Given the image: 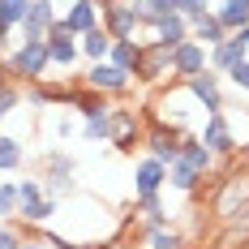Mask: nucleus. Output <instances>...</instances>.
I'll return each instance as SVG.
<instances>
[{
    "instance_id": "c85d7f7f",
    "label": "nucleus",
    "mask_w": 249,
    "mask_h": 249,
    "mask_svg": "<svg viewBox=\"0 0 249 249\" xmlns=\"http://www.w3.org/2000/svg\"><path fill=\"white\" fill-rule=\"evenodd\" d=\"M18 219V180H0V224Z\"/></svg>"
},
{
    "instance_id": "7ed1b4c3",
    "label": "nucleus",
    "mask_w": 249,
    "mask_h": 249,
    "mask_svg": "<svg viewBox=\"0 0 249 249\" xmlns=\"http://www.w3.org/2000/svg\"><path fill=\"white\" fill-rule=\"evenodd\" d=\"M180 142H185V133H176L172 124H163V121H150V129H146V155H150V159H159L163 168L176 163Z\"/></svg>"
},
{
    "instance_id": "20e7f679",
    "label": "nucleus",
    "mask_w": 249,
    "mask_h": 249,
    "mask_svg": "<svg viewBox=\"0 0 249 249\" xmlns=\"http://www.w3.org/2000/svg\"><path fill=\"white\" fill-rule=\"evenodd\" d=\"M56 18H60V13H56L52 0H30L22 26H18V30H22V43H48V30H52Z\"/></svg>"
},
{
    "instance_id": "4be33fe9",
    "label": "nucleus",
    "mask_w": 249,
    "mask_h": 249,
    "mask_svg": "<svg viewBox=\"0 0 249 249\" xmlns=\"http://www.w3.org/2000/svg\"><path fill=\"white\" fill-rule=\"evenodd\" d=\"M138 56H142V43L138 39H112V52H107V60L124 69V73H133L138 69Z\"/></svg>"
},
{
    "instance_id": "4c0bfd02",
    "label": "nucleus",
    "mask_w": 249,
    "mask_h": 249,
    "mask_svg": "<svg viewBox=\"0 0 249 249\" xmlns=\"http://www.w3.org/2000/svg\"><path fill=\"white\" fill-rule=\"evenodd\" d=\"M90 4H95V9L103 13V9H107V4H116V0H90Z\"/></svg>"
},
{
    "instance_id": "a878e982",
    "label": "nucleus",
    "mask_w": 249,
    "mask_h": 249,
    "mask_svg": "<svg viewBox=\"0 0 249 249\" xmlns=\"http://www.w3.org/2000/svg\"><path fill=\"white\" fill-rule=\"evenodd\" d=\"M26 163V150L18 138H9V133H0V172H18Z\"/></svg>"
},
{
    "instance_id": "58836bf2",
    "label": "nucleus",
    "mask_w": 249,
    "mask_h": 249,
    "mask_svg": "<svg viewBox=\"0 0 249 249\" xmlns=\"http://www.w3.org/2000/svg\"><path fill=\"white\" fill-rule=\"evenodd\" d=\"M4 82H9V73H4V60H0V86H4Z\"/></svg>"
},
{
    "instance_id": "c9c22d12",
    "label": "nucleus",
    "mask_w": 249,
    "mask_h": 249,
    "mask_svg": "<svg viewBox=\"0 0 249 249\" xmlns=\"http://www.w3.org/2000/svg\"><path fill=\"white\" fill-rule=\"evenodd\" d=\"M77 133V124H73V116H65V112H56V138L65 142V138H73Z\"/></svg>"
},
{
    "instance_id": "b1692460",
    "label": "nucleus",
    "mask_w": 249,
    "mask_h": 249,
    "mask_svg": "<svg viewBox=\"0 0 249 249\" xmlns=\"http://www.w3.org/2000/svg\"><path fill=\"white\" fill-rule=\"evenodd\" d=\"M180 159H185L189 168H198L202 176H206V172H211V168H215V155H211V150L202 146L198 138H185V142H180Z\"/></svg>"
},
{
    "instance_id": "dca6fc26",
    "label": "nucleus",
    "mask_w": 249,
    "mask_h": 249,
    "mask_svg": "<svg viewBox=\"0 0 249 249\" xmlns=\"http://www.w3.org/2000/svg\"><path fill=\"white\" fill-rule=\"evenodd\" d=\"M69 107H73L77 116L86 121V116H99V112H107V95L90 90V86H73V90H69Z\"/></svg>"
},
{
    "instance_id": "aec40b11",
    "label": "nucleus",
    "mask_w": 249,
    "mask_h": 249,
    "mask_svg": "<svg viewBox=\"0 0 249 249\" xmlns=\"http://www.w3.org/2000/svg\"><path fill=\"white\" fill-rule=\"evenodd\" d=\"M189 39L202 43V48H215V43H224V39H228V30L215 22V13H206V18H198V22H189Z\"/></svg>"
},
{
    "instance_id": "f704fd0d",
    "label": "nucleus",
    "mask_w": 249,
    "mask_h": 249,
    "mask_svg": "<svg viewBox=\"0 0 249 249\" xmlns=\"http://www.w3.org/2000/svg\"><path fill=\"white\" fill-rule=\"evenodd\" d=\"M228 82H232L241 95H249V60H241L236 69H228Z\"/></svg>"
},
{
    "instance_id": "72a5a7b5",
    "label": "nucleus",
    "mask_w": 249,
    "mask_h": 249,
    "mask_svg": "<svg viewBox=\"0 0 249 249\" xmlns=\"http://www.w3.org/2000/svg\"><path fill=\"white\" fill-rule=\"evenodd\" d=\"M22 241H26V232L13 219L9 224H0V249H22Z\"/></svg>"
},
{
    "instance_id": "f8f14e48",
    "label": "nucleus",
    "mask_w": 249,
    "mask_h": 249,
    "mask_svg": "<svg viewBox=\"0 0 249 249\" xmlns=\"http://www.w3.org/2000/svg\"><path fill=\"white\" fill-rule=\"evenodd\" d=\"M163 185H168V168L159 163V159H138L133 163V198H142V194H163Z\"/></svg>"
},
{
    "instance_id": "473e14b6",
    "label": "nucleus",
    "mask_w": 249,
    "mask_h": 249,
    "mask_svg": "<svg viewBox=\"0 0 249 249\" xmlns=\"http://www.w3.org/2000/svg\"><path fill=\"white\" fill-rule=\"evenodd\" d=\"M176 13H180L185 22H198V18L211 13V4H206V0H176Z\"/></svg>"
},
{
    "instance_id": "39448f33",
    "label": "nucleus",
    "mask_w": 249,
    "mask_h": 249,
    "mask_svg": "<svg viewBox=\"0 0 249 249\" xmlns=\"http://www.w3.org/2000/svg\"><path fill=\"white\" fill-rule=\"evenodd\" d=\"M77 35H69V26H65V18H56L48 30V60L56 65V69H73L77 65Z\"/></svg>"
},
{
    "instance_id": "6ab92c4d",
    "label": "nucleus",
    "mask_w": 249,
    "mask_h": 249,
    "mask_svg": "<svg viewBox=\"0 0 249 249\" xmlns=\"http://www.w3.org/2000/svg\"><path fill=\"white\" fill-rule=\"evenodd\" d=\"M138 215H142L146 232H155V228H172V219H168V211H163V198H159V194H142V198H138Z\"/></svg>"
},
{
    "instance_id": "0eeeda50",
    "label": "nucleus",
    "mask_w": 249,
    "mask_h": 249,
    "mask_svg": "<svg viewBox=\"0 0 249 249\" xmlns=\"http://www.w3.org/2000/svg\"><path fill=\"white\" fill-rule=\"evenodd\" d=\"M198 142L211 150L215 159H219V155H236V133H232V124H228L224 112H211V116H206V124H202V138H198Z\"/></svg>"
},
{
    "instance_id": "9b49d317",
    "label": "nucleus",
    "mask_w": 249,
    "mask_h": 249,
    "mask_svg": "<svg viewBox=\"0 0 249 249\" xmlns=\"http://www.w3.org/2000/svg\"><path fill=\"white\" fill-rule=\"evenodd\" d=\"M99 26L112 35V39H138V13L129 9V0H116V4H107L99 13Z\"/></svg>"
},
{
    "instance_id": "f257e3e1",
    "label": "nucleus",
    "mask_w": 249,
    "mask_h": 249,
    "mask_svg": "<svg viewBox=\"0 0 249 249\" xmlns=\"http://www.w3.org/2000/svg\"><path fill=\"white\" fill-rule=\"evenodd\" d=\"M52 69L48 60V43H18V48L4 56V73L13 77V82H43V73Z\"/></svg>"
},
{
    "instance_id": "7c9ffc66",
    "label": "nucleus",
    "mask_w": 249,
    "mask_h": 249,
    "mask_svg": "<svg viewBox=\"0 0 249 249\" xmlns=\"http://www.w3.org/2000/svg\"><path fill=\"white\" fill-rule=\"evenodd\" d=\"M18 107H22V90H18L13 82H4V86H0V124L9 121Z\"/></svg>"
},
{
    "instance_id": "a211bd4d",
    "label": "nucleus",
    "mask_w": 249,
    "mask_h": 249,
    "mask_svg": "<svg viewBox=\"0 0 249 249\" xmlns=\"http://www.w3.org/2000/svg\"><path fill=\"white\" fill-rule=\"evenodd\" d=\"M215 13V22L224 26L228 35H236L241 26H249V0H224L219 9H211Z\"/></svg>"
},
{
    "instance_id": "9d476101",
    "label": "nucleus",
    "mask_w": 249,
    "mask_h": 249,
    "mask_svg": "<svg viewBox=\"0 0 249 249\" xmlns=\"http://www.w3.org/2000/svg\"><path fill=\"white\" fill-rule=\"evenodd\" d=\"M138 138H142V112H133V107H112V142H107V146L133 150Z\"/></svg>"
},
{
    "instance_id": "e433bc0d",
    "label": "nucleus",
    "mask_w": 249,
    "mask_h": 249,
    "mask_svg": "<svg viewBox=\"0 0 249 249\" xmlns=\"http://www.w3.org/2000/svg\"><path fill=\"white\" fill-rule=\"evenodd\" d=\"M22 249H48V241H43V236H26Z\"/></svg>"
},
{
    "instance_id": "f03ea898",
    "label": "nucleus",
    "mask_w": 249,
    "mask_h": 249,
    "mask_svg": "<svg viewBox=\"0 0 249 249\" xmlns=\"http://www.w3.org/2000/svg\"><path fill=\"white\" fill-rule=\"evenodd\" d=\"M82 86H90V90H99V95H129L133 73L116 69L112 60H95V65L86 69V77H82Z\"/></svg>"
},
{
    "instance_id": "1a4fd4ad",
    "label": "nucleus",
    "mask_w": 249,
    "mask_h": 249,
    "mask_svg": "<svg viewBox=\"0 0 249 249\" xmlns=\"http://www.w3.org/2000/svg\"><path fill=\"white\" fill-rule=\"evenodd\" d=\"M185 90L198 99V107L206 112V116H211V112H224V86H219V73H215V69L189 77V82H185Z\"/></svg>"
},
{
    "instance_id": "bb28decb",
    "label": "nucleus",
    "mask_w": 249,
    "mask_h": 249,
    "mask_svg": "<svg viewBox=\"0 0 249 249\" xmlns=\"http://www.w3.org/2000/svg\"><path fill=\"white\" fill-rule=\"evenodd\" d=\"M39 176H73V155H65L60 146L43 150V172Z\"/></svg>"
},
{
    "instance_id": "cd10ccee",
    "label": "nucleus",
    "mask_w": 249,
    "mask_h": 249,
    "mask_svg": "<svg viewBox=\"0 0 249 249\" xmlns=\"http://www.w3.org/2000/svg\"><path fill=\"white\" fill-rule=\"evenodd\" d=\"M82 133H86L90 142H112V107H107V112H99V116H86Z\"/></svg>"
},
{
    "instance_id": "2eb2a0df",
    "label": "nucleus",
    "mask_w": 249,
    "mask_h": 249,
    "mask_svg": "<svg viewBox=\"0 0 249 249\" xmlns=\"http://www.w3.org/2000/svg\"><path fill=\"white\" fill-rule=\"evenodd\" d=\"M150 30H155V43H168V48H176V43H185V39H189V22H185L180 13L155 18V22H150Z\"/></svg>"
},
{
    "instance_id": "ea45409f",
    "label": "nucleus",
    "mask_w": 249,
    "mask_h": 249,
    "mask_svg": "<svg viewBox=\"0 0 249 249\" xmlns=\"http://www.w3.org/2000/svg\"><path fill=\"white\" fill-rule=\"evenodd\" d=\"M52 4H56V0H52Z\"/></svg>"
},
{
    "instance_id": "ddd939ff",
    "label": "nucleus",
    "mask_w": 249,
    "mask_h": 249,
    "mask_svg": "<svg viewBox=\"0 0 249 249\" xmlns=\"http://www.w3.org/2000/svg\"><path fill=\"white\" fill-rule=\"evenodd\" d=\"M241 60H249V48L236 39V35H228L224 43H215V48H206V65H211L215 73H228V69H236Z\"/></svg>"
},
{
    "instance_id": "393cba45",
    "label": "nucleus",
    "mask_w": 249,
    "mask_h": 249,
    "mask_svg": "<svg viewBox=\"0 0 249 249\" xmlns=\"http://www.w3.org/2000/svg\"><path fill=\"white\" fill-rule=\"evenodd\" d=\"M236 202H241V206L249 202V176H232L228 194L219 198V215H224V219H232V215H236Z\"/></svg>"
},
{
    "instance_id": "412c9836",
    "label": "nucleus",
    "mask_w": 249,
    "mask_h": 249,
    "mask_svg": "<svg viewBox=\"0 0 249 249\" xmlns=\"http://www.w3.org/2000/svg\"><path fill=\"white\" fill-rule=\"evenodd\" d=\"M77 52H82L90 65H95V60H107V52H112V35H107L103 26H95V30H86V35H82Z\"/></svg>"
},
{
    "instance_id": "c756f323",
    "label": "nucleus",
    "mask_w": 249,
    "mask_h": 249,
    "mask_svg": "<svg viewBox=\"0 0 249 249\" xmlns=\"http://www.w3.org/2000/svg\"><path fill=\"white\" fill-rule=\"evenodd\" d=\"M146 249H185V236L172 228H155V232H146Z\"/></svg>"
},
{
    "instance_id": "5701e85b",
    "label": "nucleus",
    "mask_w": 249,
    "mask_h": 249,
    "mask_svg": "<svg viewBox=\"0 0 249 249\" xmlns=\"http://www.w3.org/2000/svg\"><path fill=\"white\" fill-rule=\"evenodd\" d=\"M198 180H202V172H198V168H189L180 155H176V163H168V185H172V189L194 194V189H198Z\"/></svg>"
},
{
    "instance_id": "f3484780",
    "label": "nucleus",
    "mask_w": 249,
    "mask_h": 249,
    "mask_svg": "<svg viewBox=\"0 0 249 249\" xmlns=\"http://www.w3.org/2000/svg\"><path fill=\"white\" fill-rule=\"evenodd\" d=\"M56 211H60V202L39 198V202H22V206H18V219H22L26 228H48L52 219H56Z\"/></svg>"
},
{
    "instance_id": "4468645a",
    "label": "nucleus",
    "mask_w": 249,
    "mask_h": 249,
    "mask_svg": "<svg viewBox=\"0 0 249 249\" xmlns=\"http://www.w3.org/2000/svg\"><path fill=\"white\" fill-rule=\"evenodd\" d=\"M65 18V26H69V35H86V30H95L99 26V9L90 4V0H69V13H60Z\"/></svg>"
},
{
    "instance_id": "2f4dec72",
    "label": "nucleus",
    "mask_w": 249,
    "mask_h": 249,
    "mask_svg": "<svg viewBox=\"0 0 249 249\" xmlns=\"http://www.w3.org/2000/svg\"><path fill=\"white\" fill-rule=\"evenodd\" d=\"M39 198H43V180H39V176L18 180V206H22V202H39Z\"/></svg>"
},
{
    "instance_id": "423d86ee",
    "label": "nucleus",
    "mask_w": 249,
    "mask_h": 249,
    "mask_svg": "<svg viewBox=\"0 0 249 249\" xmlns=\"http://www.w3.org/2000/svg\"><path fill=\"white\" fill-rule=\"evenodd\" d=\"M133 77H138V82H159V77H172V48H168V43H142V56H138Z\"/></svg>"
},
{
    "instance_id": "6e6552de",
    "label": "nucleus",
    "mask_w": 249,
    "mask_h": 249,
    "mask_svg": "<svg viewBox=\"0 0 249 249\" xmlns=\"http://www.w3.org/2000/svg\"><path fill=\"white\" fill-rule=\"evenodd\" d=\"M206 69H211V65H206V48H202V43L185 39V43H176V48H172V77L189 82V77L206 73Z\"/></svg>"
}]
</instances>
